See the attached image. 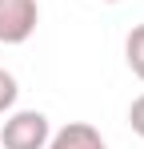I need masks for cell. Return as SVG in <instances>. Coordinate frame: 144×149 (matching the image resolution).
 Instances as JSON below:
<instances>
[{
    "label": "cell",
    "instance_id": "1",
    "mask_svg": "<svg viewBox=\"0 0 144 149\" xmlns=\"http://www.w3.org/2000/svg\"><path fill=\"white\" fill-rule=\"evenodd\" d=\"M48 117L36 113V109H24V113H12L8 121L0 125V145L4 149H44L48 145Z\"/></svg>",
    "mask_w": 144,
    "mask_h": 149
},
{
    "label": "cell",
    "instance_id": "5",
    "mask_svg": "<svg viewBox=\"0 0 144 149\" xmlns=\"http://www.w3.org/2000/svg\"><path fill=\"white\" fill-rule=\"evenodd\" d=\"M16 93H20V89H16V77L8 73V69H0V113L16 105Z\"/></svg>",
    "mask_w": 144,
    "mask_h": 149
},
{
    "label": "cell",
    "instance_id": "6",
    "mask_svg": "<svg viewBox=\"0 0 144 149\" xmlns=\"http://www.w3.org/2000/svg\"><path fill=\"white\" fill-rule=\"evenodd\" d=\"M128 125H132L136 137H144V93L132 101V109H128Z\"/></svg>",
    "mask_w": 144,
    "mask_h": 149
},
{
    "label": "cell",
    "instance_id": "3",
    "mask_svg": "<svg viewBox=\"0 0 144 149\" xmlns=\"http://www.w3.org/2000/svg\"><path fill=\"white\" fill-rule=\"evenodd\" d=\"M44 149H108V145H104V137L96 133L92 125H84V121H68L56 137H48Z\"/></svg>",
    "mask_w": 144,
    "mask_h": 149
},
{
    "label": "cell",
    "instance_id": "7",
    "mask_svg": "<svg viewBox=\"0 0 144 149\" xmlns=\"http://www.w3.org/2000/svg\"><path fill=\"white\" fill-rule=\"evenodd\" d=\"M104 4H120V0H104Z\"/></svg>",
    "mask_w": 144,
    "mask_h": 149
},
{
    "label": "cell",
    "instance_id": "4",
    "mask_svg": "<svg viewBox=\"0 0 144 149\" xmlns=\"http://www.w3.org/2000/svg\"><path fill=\"white\" fill-rule=\"evenodd\" d=\"M124 56H128V69L144 81V24H136L124 40Z\"/></svg>",
    "mask_w": 144,
    "mask_h": 149
},
{
    "label": "cell",
    "instance_id": "2",
    "mask_svg": "<svg viewBox=\"0 0 144 149\" xmlns=\"http://www.w3.org/2000/svg\"><path fill=\"white\" fill-rule=\"evenodd\" d=\"M40 20L36 0H0V45H24Z\"/></svg>",
    "mask_w": 144,
    "mask_h": 149
}]
</instances>
